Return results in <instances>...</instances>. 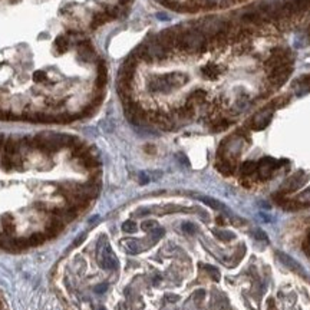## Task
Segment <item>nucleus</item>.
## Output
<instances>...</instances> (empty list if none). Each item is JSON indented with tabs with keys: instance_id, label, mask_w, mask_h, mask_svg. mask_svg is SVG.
I'll return each mask as SVG.
<instances>
[{
	"instance_id": "f257e3e1",
	"label": "nucleus",
	"mask_w": 310,
	"mask_h": 310,
	"mask_svg": "<svg viewBox=\"0 0 310 310\" xmlns=\"http://www.w3.org/2000/svg\"><path fill=\"white\" fill-rule=\"evenodd\" d=\"M207 45H208L207 38L194 26L184 30L181 29V32H178L177 48L180 51L188 52V53H201L207 49Z\"/></svg>"
},
{
	"instance_id": "f03ea898",
	"label": "nucleus",
	"mask_w": 310,
	"mask_h": 310,
	"mask_svg": "<svg viewBox=\"0 0 310 310\" xmlns=\"http://www.w3.org/2000/svg\"><path fill=\"white\" fill-rule=\"evenodd\" d=\"M188 82V77L181 72H173L164 77L151 78L147 83V89L150 92H161L167 94L171 89H175L178 86H182Z\"/></svg>"
},
{
	"instance_id": "7ed1b4c3",
	"label": "nucleus",
	"mask_w": 310,
	"mask_h": 310,
	"mask_svg": "<svg viewBox=\"0 0 310 310\" xmlns=\"http://www.w3.org/2000/svg\"><path fill=\"white\" fill-rule=\"evenodd\" d=\"M194 27L201 32L207 39H215L218 36H224V33L229 30V23L227 20L217 18V16H211V18H206L201 19L198 23H195Z\"/></svg>"
},
{
	"instance_id": "20e7f679",
	"label": "nucleus",
	"mask_w": 310,
	"mask_h": 310,
	"mask_svg": "<svg viewBox=\"0 0 310 310\" xmlns=\"http://www.w3.org/2000/svg\"><path fill=\"white\" fill-rule=\"evenodd\" d=\"M97 253H98V263L101 264V267L105 269V270H116L118 269V258L114 254L109 243H108V238L102 235L98 241V249H97Z\"/></svg>"
},
{
	"instance_id": "39448f33",
	"label": "nucleus",
	"mask_w": 310,
	"mask_h": 310,
	"mask_svg": "<svg viewBox=\"0 0 310 310\" xmlns=\"http://www.w3.org/2000/svg\"><path fill=\"white\" fill-rule=\"evenodd\" d=\"M293 68L290 66V63H284V65H279L276 68L271 69V74H270V80L273 85L276 86H280L282 83H284L287 80V78L290 77Z\"/></svg>"
},
{
	"instance_id": "423d86ee",
	"label": "nucleus",
	"mask_w": 310,
	"mask_h": 310,
	"mask_svg": "<svg viewBox=\"0 0 310 310\" xmlns=\"http://www.w3.org/2000/svg\"><path fill=\"white\" fill-rule=\"evenodd\" d=\"M243 148V139L241 138H229L223 145H221V154L226 158H234L240 154Z\"/></svg>"
},
{
	"instance_id": "0eeeda50",
	"label": "nucleus",
	"mask_w": 310,
	"mask_h": 310,
	"mask_svg": "<svg viewBox=\"0 0 310 310\" xmlns=\"http://www.w3.org/2000/svg\"><path fill=\"white\" fill-rule=\"evenodd\" d=\"M279 162L273 158H263L257 165V171L258 175L261 178H269L277 168Z\"/></svg>"
},
{
	"instance_id": "6e6552de",
	"label": "nucleus",
	"mask_w": 310,
	"mask_h": 310,
	"mask_svg": "<svg viewBox=\"0 0 310 310\" xmlns=\"http://www.w3.org/2000/svg\"><path fill=\"white\" fill-rule=\"evenodd\" d=\"M273 116V109L271 108H264L258 112L257 115L253 118V127L254 129H263L269 125Z\"/></svg>"
},
{
	"instance_id": "1a4fd4ad",
	"label": "nucleus",
	"mask_w": 310,
	"mask_h": 310,
	"mask_svg": "<svg viewBox=\"0 0 310 310\" xmlns=\"http://www.w3.org/2000/svg\"><path fill=\"white\" fill-rule=\"evenodd\" d=\"M305 181H306V175H305V173L299 171V173H296L294 175H291L289 180L284 182L283 191H286V193L296 191L297 188H300V187L305 184Z\"/></svg>"
},
{
	"instance_id": "9d476101",
	"label": "nucleus",
	"mask_w": 310,
	"mask_h": 310,
	"mask_svg": "<svg viewBox=\"0 0 310 310\" xmlns=\"http://www.w3.org/2000/svg\"><path fill=\"white\" fill-rule=\"evenodd\" d=\"M0 226H1V230H3L4 234L13 235L15 229H16V223H15L13 215L12 214H3L0 217Z\"/></svg>"
},
{
	"instance_id": "9b49d317",
	"label": "nucleus",
	"mask_w": 310,
	"mask_h": 310,
	"mask_svg": "<svg viewBox=\"0 0 310 310\" xmlns=\"http://www.w3.org/2000/svg\"><path fill=\"white\" fill-rule=\"evenodd\" d=\"M277 257L279 260L283 263L286 267H289L290 270H294V271H297V273H303L305 274V271H303V267L294 260L293 257H290L289 254H286V253H282V252H279L277 253Z\"/></svg>"
},
{
	"instance_id": "f8f14e48",
	"label": "nucleus",
	"mask_w": 310,
	"mask_h": 310,
	"mask_svg": "<svg viewBox=\"0 0 310 310\" xmlns=\"http://www.w3.org/2000/svg\"><path fill=\"white\" fill-rule=\"evenodd\" d=\"M261 19H263V15L257 9H247L241 13V22L244 23H258Z\"/></svg>"
},
{
	"instance_id": "ddd939ff",
	"label": "nucleus",
	"mask_w": 310,
	"mask_h": 310,
	"mask_svg": "<svg viewBox=\"0 0 310 310\" xmlns=\"http://www.w3.org/2000/svg\"><path fill=\"white\" fill-rule=\"evenodd\" d=\"M72 46V42L66 38V35H59L56 39H55V51L56 53H65L71 49Z\"/></svg>"
},
{
	"instance_id": "4468645a",
	"label": "nucleus",
	"mask_w": 310,
	"mask_h": 310,
	"mask_svg": "<svg viewBox=\"0 0 310 310\" xmlns=\"http://www.w3.org/2000/svg\"><path fill=\"white\" fill-rule=\"evenodd\" d=\"M294 92L297 97H302L310 92V77H303L294 83Z\"/></svg>"
},
{
	"instance_id": "2eb2a0df",
	"label": "nucleus",
	"mask_w": 310,
	"mask_h": 310,
	"mask_svg": "<svg viewBox=\"0 0 310 310\" xmlns=\"http://www.w3.org/2000/svg\"><path fill=\"white\" fill-rule=\"evenodd\" d=\"M122 243H124L125 249L128 250L129 253H132V254H136V253H139L141 250H144V249H145V247H142V244H141V241H139V240L129 238V240H124Z\"/></svg>"
},
{
	"instance_id": "dca6fc26",
	"label": "nucleus",
	"mask_w": 310,
	"mask_h": 310,
	"mask_svg": "<svg viewBox=\"0 0 310 310\" xmlns=\"http://www.w3.org/2000/svg\"><path fill=\"white\" fill-rule=\"evenodd\" d=\"M200 200L207 204L208 207H211V208H214V210H218V211H224V213H227V207L224 206L221 201H218V200H215V198H213V197H200Z\"/></svg>"
},
{
	"instance_id": "f3484780",
	"label": "nucleus",
	"mask_w": 310,
	"mask_h": 310,
	"mask_svg": "<svg viewBox=\"0 0 310 310\" xmlns=\"http://www.w3.org/2000/svg\"><path fill=\"white\" fill-rule=\"evenodd\" d=\"M201 74L206 78H210V79H214L217 78L220 74H221V69L215 65H206L201 68Z\"/></svg>"
},
{
	"instance_id": "a211bd4d",
	"label": "nucleus",
	"mask_w": 310,
	"mask_h": 310,
	"mask_svg": "<svg viewBox=\"0 0 310 310\" xmlns=\"http://www.w3.org/2000/svg\"><path fill=\"white\" fill-rule=\"evenodd\" d=\"M46 238V234L45 232H33L32 235H29L26 240H27V244L29 246H38L40 243H43Z\"/></svg>"
},
{
	"instance_id": "6ab92c4d",
	"label": "nucleus",
	"mask_w": 310,
	"mask_h": 310,
	"mask_svg": "<svg viewBox=\"0 0 310 310\" xmlns=\"http://www.w3.org/2000/svg\"><path fill=\"white\" fill-rule=\"evenodd\" d=\"M33 80L36 83H45V85L51 83V79L46 75V72H43V71H35L33 72Z\"/></svg>"
},
{
	"instance_id": "aec40b11",
	"label": "nucleus",
	"mask_w": 310,
	"mask_h": 310,
	"mask_svg": "<svg viewBox=\"0 0 310 310\" xmlns=\"http://www.w3.org/2000/svg\"><path fill=\"white\" fill-rule=\"evenodd\" d=\"M217 168H218V171H220V173H223V174L229 175V174H232V173L234 165H232V161H221V162H218V164H217Z\"/></svg>"
},
{
	"instance_id": "412c9836",
	"label": "nucleus",
	"mask_w": 310,
	"mask_h": 310,
	"mask_svg": "<svg viewBox=\"0 0 310 310\" xmlns=\"http://www.w3.org/2000/svg\"><path fill=\"white\" fill-rule=\"evenodd\" d=\"M257 168V164L256 162H253V161H246L243 165H241V173L243 174H252V173H254V170Z\"/></svg>"
},
{
	"instance_id": "4be33fe9",
	"label": "nucleus",
	"mask_w": 310,
	"mask_h": 310,
	"mask_svg": "<svg viewBox=\"0 0 310 310\" xmlns=\"http://www.w3.org/2000/svg\"><path fill=\"white\" fill-rule=\"evenodd\" d=\"M214 235L218 237L223 241H229V240L234 238V234L232 232H224V230H214Z\"/></svg>"
},
{
	"instance_id": "5701e85b",
	"label": "nucleus",
	"mask_w": 310,
	"mask_h": 310,
	"mask_svg": "<svg viewBox=\"0 0 310 310\" xmlns=\"http://www.w3.org/2000/svg\"><path fill=\"white\" fill-rule=\"evenodd\" d=\"M297 201L300 204H310V187L306 188L303 193H300V195L297 197Z\"/></svg>"
},
{
	"instance_id": "b1692460",
	"label": "nucleus",
	"mask_w": 310,
	"mask_h": 310,
	"mask_svg": "<svg viewBox=\"0 0 310 310\" xmlns=\"http://www.w3.org/2000/svg\"><path fill=\"white\" fill-rule=\"evenodd\" d=\"M122 230H124L125 232H136V224H135V221H132V220L125 221V223L122 224Z\"/></svg>"
},
{
	"instance_id": "393cba45",
	"label": "nucleus",
	"mask_w": 310,
	"mask_h": 310,
	"mask_svg": "<svg viewBox=\"0 0 310 310\" xmlns=\"http://www.w3.org/2000/svg\"><path fill=\"white\" fill-rule=\"evenodd\" d=\"M142 230L144 232H151V230H154L155 227H158V223L154 221V220H147V221H144L142 223Z\"/></svg>"
},
{
	"instance_id": "a878e982",
	"label": "nucleus",
	"mask_w": 310,
	"mask_h": 310,
	"mask_svg": "<svg viewBox=\"0 0 310 310\" xmlns=\"http://www.w3.org/2000/svg\"><path fill=\"white\" fill-rule=\"evenodd\" d=\"M204 269H206L207 273H208V274H210V276H211L215 282H217V280H220V271H218L215 267H213V266H206Z\"/></svg>"
},
{
	"instance_id": "bb28decb",
	"label": "nucleus",
	"mask_w": 310,
	"mask_h": 310,
	"mask_svg": "<svg viewBox=\"0 0 310 310\" xmlns=\"http://www.w3.org/2000/svg\"><path fill=\"white\" fill-rule=\"evenodd\" d=\"M150 234H151L153 241H156V240H159V238L164 235V229H161V227H155L154 230H151V232H150Z\"/></svg>"
},
{
	"instance_id": "cd10ccee",
	"label": "nucleus",
	"mask_w": 310,
	"mask_h": 310,
	"mask_svg": "<svg viewBox=\"0 0 310 310\" xmlns=\"http://www.w3.org/2000/svg\"><path fill=\"white\" fill-rule=\"evenodd\" d=\"M249 106V101L247 99H237V102H235V105H234V109L235 111H243V109H246Z\"/></svg>"
},
{
	"instance_id": "c85d7f7f",
	"label": "nucleus",
	"mask_w": 310,
	"mask_h": 310,
	"mask_svg": "<svg viewBox=\"0 0 310 310\" xmlns=\"http://www.w3.org/2000/svg\"><path fill=\"white\" fill-rule=\"evenodd\" d=\"M230 0H206V4L207 6H224V4H227Z\"/></svg>"
},
{
	"instance_id": "c756f323",
	"label": "nucleus",
	"mask_w": 310,
	"mask_h": 310,
	"mask_svg": "<svg viewBox=\"0 0 310 310\" xmlns=\"http://www.w3.org/2000/svg\"><path fill=\"white\" fill-rule=\"evenodd\" d=\"M182 230L185 232H188V234H193V232H195V227L191 223H184L182 224Z\"/></svg>"
},
{
	"instance_id": "7c9ffc66",
	"label": "nucleus",
	"mask_w": 310,
	"mask_h": 310,
	"mask_svg": "<svg viewBox=\"0 0 310 310\" xmlns=\"http://www.w3.org/2000/svg\"><path fill=\"white\" fill-rule=\"evenodd\" d=\"M254 237H256L257 240H264V241H267V240H269L267 234L263 232V230H256V232H254Z\"/></svg>"
},
{
	"instance_id": "2f4dec72",
	"label": "nucleus",
	"mask_w": 310,
	"mask_h": 310,
	"mask_svg": "<svg viewBox=\"0 0 310 310\" xmlns=\"http://www.w3.org/2000/svg\"><path fill=\"white\" fill-rule=\"evenodd\" d=\"M106 287H108L106 284H102V286H98V287L95 289V291H97V293H103V291L106 290Z\"/></svg>"
},
{
	"instance_id": "473e14b6",
	"label": "nucleus",
	"mask_w": 310,
	"mask_h": 310,
	"mask_svg": "<svg viewBox=\"0 0 310 310\" xmlns=\"http://www.w3.org/2000/svg\"><path fill=\"white\" fill-rule=\"evenodd\" d=\"M156 1H158V3H162V4H165V3H167L168 0H156Z\"/></svg>"
},
{
	"instance_id": "72a5a7b5",
	"label": "nucleus",
	"mask_w": 310,
	"mask_h": 310,
	"mask_svg": "<svg viewBox=\"0 0 310 310\" xmlns=\"http://www.w3.org/2000/svg\"><path fill=\"white\" fill-rule=\"evenodd\" d=\"M121 1H122V3H127V1H128V0H121Z\"/></svg>"
},
{
	"instance_id": "f704fd0d",
	"label": "nucleus",
	"mask_w": 310,
	"mask_h": 310,
	"mask_svg": "<svg viewBox=\"0 0 310 310\" xmlns=\"http://www.w3.org/2000/svg\"><path fill=\"white\" fill-rule=\"evenodd\" d=\"M309 240H310V234H309Z\"/></svg>"
}]
</instances>
